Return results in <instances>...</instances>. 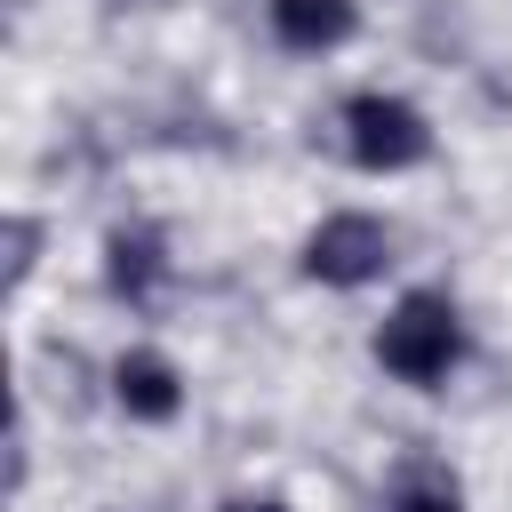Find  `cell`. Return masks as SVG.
<instances>
[{"mask_svg": "<svg viewBox=\"0 0 512 512\" xmlns=\"http://www.w3.org/2000/svg\"><path fill=\"white\" fill-rule=\"evenodd\" d=\"M376 360H384L400 384H440V376L464 360V320H456V304L432 296V288L400 296L392 320L376 328Z\"/></svg>", "mask_w": 512, "mask_h": 512, "instance_id": "6da1fadb", "label": "cell"}, {"mask_svg": "<svg viewBox=\"0 0 512 512\" xmlns=\"http://www.w3.org/2000/svg\"><path fill=\"white\" fill-rule=\"evenodd\" d=\"M344 152L360 160V168H416L424 152H432V128H424V112L416 104H400V96H352L344 104Z\"/></svg>", "mask_w": 512, "mask_h": 512, "instance_id": "7a4b0ae2", "label": "cell"}, {"mask_svg": "<svg viewBox=\"0 0 512 512\" xmlns=\"http://www.w3.org/2000/svg\"><path fill=\"white\" fill-rule=\"evenodd\" d=\"M384 264H392V232H384L376 216H328V224L304 240V272L328 280V288H368Z\"/></svg>", "mask_w": 512, "mask_h": 512, "instance_id": "3957f363", "label": "cell"}, {"mask_svg": "<svg viewBox=\"0 0 512 512\" xmlns=\"http://www.w3.org/2000/svg\"><path fill=\"white\" fill-rule=\"evenodd\" d=\"M160 272H168V256H160V232H152V224H120V232L104 240V280H112V296L152 304Z\"/></svg>", "mask_w": 512, "mask_h": 512, "instance_id": "277c9868", "label": "cell"}, {"mask_svg": "<svg viewBox=\"0 0 512 512\" xmlns=\"http://www.w3.org/2000/svg\"><path fill=\"white\" fill-rule=\"evenodd\" d=\"M264 16H272V32H280V48H304V56L352 40V24H360L352 0H264Z\"/></svg>", "mask_w": 512, "mask_h": 512, "instance_id": "5b68a950", "label": "cell"}, {"mask_svg": "<svg viewBox=\"0 0 512 512\" xmlns=\"http://www.w3.org/2000/svg\"><path fill=\"white\" fill-rule=\"evenodd\" d=\"M112 392H120V408L144 416V424H168L176 400H184V392H176V368H168L160 352H128V360L112 368Z\"/></svg>", "mask_w": 512, "mask_h": 512, "instance_id": "8992f818", "label": "cell"}, {"mask_svg": "<svg viewBox=\"0 0 512 512\" xmlns=\"http://www.w3.org/2000/svg\"><path fill=\"white\" fill-rule=\"evenodd\" d=\"M392 512H464V488H456L448 464L400 456V472H392Z\"/></svg>", "mask_w": 512, "mask_h": 512, "instance_id": "52a82bcc", "label": "cell"}, {"mask_svg": "<svg viewBox=\"0 0 512 512\" xmlns=\"http://www.w3.org/2000/svg\"><path fill=\"white\" fill-rule=\"evenodd\" d=\"M32 248H40V224H32V216H16V224H8V288H24Z\"/></svg>", "mask_w": 512, "mask_h": 512, "instance_id": "ba28073f", "label": "cell"}, {"mask_svg": "<svg viewBox=\"0 0 512 512\" xmlns=\"http://www.w3.org/2000/svg\"><path fill=\"white\" fill-rule=\"evenodd\" d=\"M224 512H288V504H272V496H232Z\"/></svg>", "mask_w": 512, "mask_h": 512, "instance_id": "9c48e42d", "label": "cell"}, {"mask_svg": "<svg viewBox=\"0 0 512 512\" xmlns=\"http://www.w3.org/2000/svg\"><path fill=\"white\" fill-rule=\"evenodd\" d=\"M384 512H392V504H384Z\"/></svg>", "mask_w": 512, "mask_h": 512, "instance_id": "30bf717a", "label": "cell"}]
</instances>
